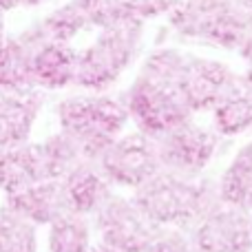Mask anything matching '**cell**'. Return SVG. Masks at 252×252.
I'll use <instances>...</instances> for the list:
<instances>
[{"instance_id": "1", "label": "cell", "mask_w": 252, "mask_h": 252, "mask_svg": "<svg viewBox=\"0 0 252 252\" xmlns=\"http://www.w3.org/2000/svg\"><path fill=\"white\" fill-rule=\"evenodd\" d=\"M130 199L153 226L182 230H192L201 219L223 204L219 182L204 177H179L166 170L133 190Z\"/></svg>"}, {"instance_id": "2", "label": "cell", "mask_w": 252, "mask_h": 252, "mask_svg": "<svg viewBox=\"0 0 252 252\" xmlns=\"http://www.w3.org/2000/svg\"><path fill=\"white\" fill-rule=\"evenodd\" d=\"M60 130L78 139L87 159L100 161L102 153L122 137L124 126L130 122L124 97L113 95H73L58 104Z\"/></svg>"}, {"instance_id": "3", "label": "cell", "mask_w": 252, "mask_h": 252, "mask_svg": "<svg viewBox=\"0 0 252 252\" xmlns=\"http://www.w3.org/2000/svg\"><path fill=\"white\" fill-rule=\"evenodd\" d=\"M144 38V20H130L100 29L97 38L80 53L75 84L87 91H104L133 64Z\"/></svg>"}, {"instance_id": "4", "label": "cell", "mask_w": 252, "mask_h": 252, "mask_svg": "<svg viewBox=\"0 0 252 252\" xmlns=\"http://www.w3.org/2000/svg\"><path fill=\"white\" fill-rule=\"evenodd\" d=\"M168 22L186 38L237 51L252 25V13L232 7L226 0H179L168 13Z\"/></svg>"}, {"instance_id": "5", "label": "cell", "mask_w": 252, "mask_h": 252, "mask_svg": "<svg viewBox=\"0 0 252 252\" xmlns=\"http://www.w3.org/2000/svg\"><path fill=\"white\" fill-rule=\"evenodd\" d=\"M124 104L128 109L130 122H135L139 133L153 139L190 122L195 115L179 91L153 84L148 80H142L139 75L126 89Z\"/></svg>"}, {"instance_id": "6", "label": "cell", "mask_w": 252, "mask_h": 252, "mask_svg": "<svg viewBox=\"0 0 252 252\" xmlns=\"http://www.w3.org/2000/svg\"><path fill=\"white\" fill-rule=\"evenodd\" d=\"M100 168L113 186L137 190L161 173L155 139L139 130L122 135L102 153Z\"/></svg>"}, {"instance_id": "7", "label": "cell", "mask_w": 252, "mask_h": 252, "mask_svg": "<svg viewBox=\"0 0 252 252\" xmlns=\"http://www.w3.org/2000/svg\"><path fill=\"white\" fill-rule=\"evenodd\" d=\"M155 146L161 161V170L195 179L204 173L217 153L219 135L190 120L157 137Z\"/></svg>"}, {"instance_id": "8", "label": "cell", "mask_w": 252, "mask_h": 252, "mask_svg": "<svg viewBox=\"0 0 252 252\" xmlns=\"http://www.w3.org/2000/svg\"><path fill=\"white\" fill-rule=\"evenodd\" d=\"M93 223L100 235V244L120 252H146L157 230L130 197L118 192H113L93 215Z\"/></svg>"}, {"instance_id": "9", "label": "cell", "mask_w": 252, "mask_h": 252, "mask_svg": "<svg viewBox=\"0 0 252 252\" xmlns=\"http://www.w3.org/2000/svg\"><path fill=\"white\" fill-rule=\"evenodd\" d=\"M195 252H252L250 213L221 204L190 230Z\"/></svg>"}, {"instance_id": "10", "label": "cell", "mask_w": 252, "mask_h": 252, "mask_svg": "<svg viewBox=\"0 0 252 252\" xmlns=\"http://www.w3.org/2000/svg\"><path fill=\"white\" fill-rule=\"evenodd\" d=\"M237 78L239 75L223 62L192 56L190 64L184 73L179 93L192 113L213 111L217 102L226 95L228 89L235 84Z\"/></svg>"}, {"instance_id": "11", "label": "cell", "mask_w": 252, "mask_h": 252, "mask_svg": "<svg viewBox=\"0 0 252 252\" xmlns=\"http://www.w3.org/2000/svg\"><path fill=\"white\" fill-rule=\"evenodd\" d=\"M42 25L22 29L18 35L7 38L0 49V91H29L33 87V60L38 49L47 42Z\"/></svg>"}, {"instance_id": "12", "label": "cell", "mask_w": 252, "mask_h": 252, "mask_svg": "<svg viewBox=\"0 0 252 252\" xmlns=\"http://www.w3.org/2000/svg\"><path fill=\"white\" fill-rule=\"evenodd\" d=\"M56 179L49 168L42 142H27L22 146L0 151V190L11 197L40 182Z\"/></svg>"}, {"instance_id": "13", "label": "cell", "mask_w": 252, "mask_h": 252, "mask_svg": "<svg viewBox=\"0 0 252 252\" xmlns=\"http://www.w3.org/2000/svg\"><path fill=\"white\" fill-rule=\"evenodd\" d=\"M42 102V93H38L35 89L0 91V151L29 142Z\"/></svg>"}, {"instance_id": "14", "label": "cell", "mask_w": 252, "mask_h": 252, "mask_svg": "<svg viewBox=\"0 0 252 252\" xmlns=\"http://www.w3.org/2000/svg\"><path fill=\"white\" fill-rule=\"evenodd\" d=\"M7 206L35 226H51L64 215L73 213L62 179L33 184V186L7 197Z\"/></svg>"}, {"instance_id": "15", "label": "cell", "mask_w": 252, "mask_h": 252, "mask_svg": "<svg viewBox=\"0 0 252 252\" xmlns=\"http://www.w3.org/2000/svg\"><path fill=\"white\" fill-rule=\"evenodd\" d=\"M71 210L78 215H95L113 195V184L102 173L100 161H80L62 177Z\"/></svg>"}, {"instance_id": "16", "label": "cell", "mask_w": 252, "mask_h": 252, "mask_svg": "<svg viewBox=\"0 0 252 252\" xmlns=\"http://www.w3.org/2000/svg\"><path fill=\"white\" fill-rule=\"evenodd\" d=\"M80 53L71 44L47 40L38 49L33 60V87L35 89H66L75 84Z\"/></svg>"}, {"instance_id": "17", "label": "cell", "mask_w": 252, "mask_h": 252, "mask_svg": "<svg viewBox=\"0 0 252 252\" xmlns=\"http://www.w3.org/2000/svg\"><path fill=\"white\" fill-rule=\"evenodd\" d=\"M213 126L215 133L223 137L241 135L252 128V91L244 75L235 80L213 109Z\"/></svg>"}, {"instance_id": "18", "label": "cell", "mask_w": 252, "mask_h": 252, "mask_svg": "<svg viewBox=\"0 0 252 252\" xmlns=\"http://www.w3.org/2000/svg\"><path fill=\"white\" fill-rule=\"evenodd\" d=\"M219 195L226 206L252 215V142L244 144L219 177Z\"/></svg>"}, {"instance_id": "19", "label": "cell", "mask_w": 252, "mask_h": 252, "mask_svg": "<svg viewBox=\"0 0 252 252\" xmlns=\"http://www.w3.org/2000/svg\"><path fill=\"white\" fill-rule=\"evenodd\" d=\"M190 58H192V53L179 51V49H173V47L157 49V51H153L151 56L144 60L137 75L153 84H159V87L179 91L184 73H186L188 64H190Z\"/></svg>"}, {"instance_id": "20", "label": "cell", "mask_w": 252, "mask_h": 252, "mask_svg": "<svg viewBox=\"0 0 252 252\" xmlns=\"http://www.w3.org/2000/svg\"><path fill=\"white\" fill-rule=\"evenodd\" d=\"M91 228L84 215L69 213L49 226V252H91Z\"/></svg>"}, {"instance_id": "21", "label": "cell", "mask_w": 252, "mask_h": 252, "mask_svg": "<svg viewBox=\"0 0 252 252\" xmlns=\"http://www.w3.org/2000/svg\"><path fill=\"white\" fill-rule=\"evenodd\" d=\"M40 25H42L49 40L71 44V40H73L80 31L91 27V22H89V16L82 9L80 0H69V2L60 4L58 9H53L47 18H42Z\"/></svg>"}, {"instance_id": "22", "label": "cell", "mask_w": 252, "mask_h": 252, "mask_svg": "<svg viewBox=\"0 0 252 252\" xmlns=\"http://www.w3.org/2000/svg\"><path fill=\"white\" fill-rule=\"evenodd\" d=\"M35 223L4 204L0 208V252H35Z\"/></svg>"}, {"instance_id": "23", "label": "cell", "mask_w": 252, "mask_h": 252, "mask_svg": "<svg viewBox=\"0 0 252 252\" xmlns=\"http://www.w3.org/2000/svg\"><path fill=\"white\" fill-rule=\"evenodd\" d=\"M42 148H44V155H47L49 168H51L56 179H62L80 161H87V155H84L82 146L78 144V139L71 137L64 130H58L49 139H44Z\"/></svg>"}, {"instance_id": "24", "label": "cell", "mask_w": 252, "mask_h": 252, "mask_svg": "<svg viewBox=\"0 0 252 252\" xmlns=\"http://www.w3.org/2000/svg\"><path fill=\"white\" fill-rule=\"evenodd\" d=\"M91 27L106 29L111 25L137 18V0H80Z\"/></svg>"}, {"instance_id": "25", "label": "cell", "mask_w": 252, "mask_h": 252, "mask_svg": "<svg viewBox=\"0 0 252 252\" xmlns=\"http://www.w3.org/2000/svg\"><path fill=\"white\" fill-rule=\"evenodd\" d=\"M146 252H195L190 230H182V228H157Z\"/></svg>"}, {"instance_id": "26", "label": "cell", "mask_w": 252, "mask_h": 252, "mask_svg": "<svg viewBox=\"0 0 252 252\" xmlns=\"http://www.w3.org/2000/svg\"><path fill=\"white\" fill-rule=\"evenodd\" d=\"M179 0H137V18L139 20H148V18L157 16H168L175 9Z\"/></svg>"}, {"instance_id": "27", "label": "cell", "mask_w": 252, "mask_h": 252, "mask_svg": "<svg viewBox=\"0 0 252 252\" xmlns=\"http://www.w3.org/2000/svg\"><path fill=\"white\" fill-rule=\"evenodd\" d=\"M44 0H0V13L11 11V9H20V7H38Z\"/></svg>"}, {"instance_id": "28", "label": "cell", "mask_w": 252, "mask_h": 252, "mask_svg": "<svg viewBox=\"0 0 252 252\" xmlns=\"http://www.w3.org/2000/svg\"><path fill=\"white\" fill-rule=\"evenodd\" d=\"M237 53H239V56L244 58V60L252 66V25L248 27V31H246V35H244V40H241V44H239V49H237Z\"/></svg>"}, {"instance_id": "29", "label": "cell", "mask_w": 252, "mask_h": 252, "mask_svg": "<svg viewBox=\"0 0 252 252\" xmlns=\"http://www.w3.org/2000/svg\"><path fill=\"white\" fill-rule=\"evenodd\" d=\"M228 4H232V7L241 9V11H248L252 13V0H226Z\"/></svg>"}, {"instance_id": "30", "label": "cell", "mask_w": 252, "mask_h": 252, "mask_svg": "<svg viewBox=\"0 0 252 252\" xmlns=\"http://www.w3.org/2000/svg\"><path fill=\"white\" fill-rule=\"evenodd\" d=\"M7 42V33H4V13H0V49Z\"/></svg>"}, {"instance_id": "31", "label": "cell", "mask_w": 252, "mask_h": 252, "mask_svg": "<svg viewBox=\"0 0 252 252\" xmlns=\"http://www.w3.org/2000/svg\"><path fill=\"white\" fill-rule=\"evenodd\" d=\"M91 252H120V250L109 248V246H104V244H97V246H93V250H91Z\"/></svg>"}, {"instance_id": "32", "label": "cell", "mask_w": 252, "mask_h": 252, "mask_svg": "<svg viewBox=\"0 0 252 252\" xmlns=\"http://www.w3.org/2000/svg\"><path fill=\"white\" fill-rule=\"evenodd\" d=\"M244 78H246V82H248V87H250V91H252V66H248V71L244 73Z\"/></svg>"}, {"instance_id": "33", "label": "cell", "mask_w": 252, "mask_h": 252, "mask_svg": "<svg viewBox=\"0 0 252 252\" xmlns=\"http://www.w3.org/2000/svg\"><path fill=\"white\" fill-rule=\"evenodd\" d=\"M250 217H252V215H250Z\"/></svg>"}]
</instances>
